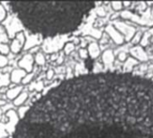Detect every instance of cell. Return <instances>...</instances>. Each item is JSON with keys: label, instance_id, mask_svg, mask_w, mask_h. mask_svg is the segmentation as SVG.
Here are the masks:
<instances>
[{"label": "cell", "instance_id": "2", "mask_svg": "<svg viewBox=\"0 0 153 138\" xmlns=\"http://www.w3.org/2000/svg\"><path fill=\"white\" fill-rule=\"evenodd\" d=\"M22 25L43 37L65 35L78 30L95 8L94 2H12Z\"/></svg>", "mask_w": 153, "mask_h": 138}, {"label": "cell", "instance_id": "1", "mask_svg": "<svg viewBox=\"0 0 153 138\" xmlns=\"http://www.w3.org/2000/svg\"><path fill=\"white\" fill-rule=\"evenodd\" d=\"M12 138H153V81L118 72L66 80L30 107Z\"/></svg>", "mask_w": 153, "mask_h": 138}]
</instances>
